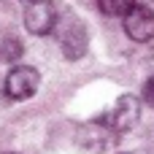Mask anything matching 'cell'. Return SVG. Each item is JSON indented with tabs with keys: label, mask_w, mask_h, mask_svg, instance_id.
<instances>
[{
	"label": "cell",
	"mask_w": 154,
	"mask_h": 154,
	"mask_svg": "<svg viewBox=\"0 0 154 154\" xmlns=\"http://www.w3.org/2000/svg\"><path fill=\"white\" fill-rule=\"evenodd\" d=\"M138 119H141V103H138V97H133V95H122L108 111H103L97 119H95V125H100L103 130H108L111 135H125V133H130L135 125H138Z\"/></svg>",
	"instance_id": "cell-2"
},
{
	"label": "cell",
	"mask_w": 154,
	"mask_h": 154,
	"mask_svg": "<svg viewBox=\"0 0 154 154\" xmlns=\"http://www.w3.org/2000/svg\"><path fill=\"white\" fill-rule=\"evenodd\" d=\"M24 54V46L16 35H3L0 38V62H16Z\"/></svg>",
	"instance_id": "cell-6"
},
{
	"label": "cell",
	"mask_w": 154,
	"mask_h": 154,
	"mask_svg": "<svg viewBox=\"0 0 154 154\" xmlns=\"http://www.w3.org/2000/svg\"><path fill=\"white\" fill-rule=\"evenodd\" d=\"M57 41H60V49L68 60H81L87 54V46H89V32H87V24L73 14V11H60V19H57Z\"/></svg>",
	"instance_id": "cell-1"
},
{
	"label": "cell",
	"mask_w": 154,
	"mask_h": 154,
	"mask_svg": "<svg viewBox=\"0 0 154 154\" xmlns=\"http://www.w3.org/2000/svg\"><path fill=\"white\" fill-rule=\"evenodd\" d=\"M143 100H146L149 106H154V76L143 84Z\"/></svg>",
	"instance_id": "cell-8"
},
{
	"label": "cell",
	"mask_w": 154,
	"mask_h": 154,
	"mask_svg": "<svg viewBox=\"0 0 154 154\" xmlns=\"http://www.w3.org/2000/svg\"><path fill=\"white\" fill-rule=\"evenodd\" d=\"M122 27L127 32L130 41L135 43H149L154 38V11L149 5L138 3L135 8H130L125 16H122Z\"/></svg>",
	"instance_id": "cell-5"
},
{
	"label": "cell",
	"mask_w": 154,
	"mask_h": 154,
	"mask_svg": "<svg viewBox=\"0 0 154 154\" xmlns=\"http://www.w3.org/2000/svg\"><path fill=\"white\" fill-rule=\"evenodd\" d=\"M22 14H24V27L32 35L54 32L60 19V8L54 0H22Z\"/></svg>",
	"instance_id": "cell-3"
},
{
	"label": "cell",
	"mask_w": 154,
	"mask_h": 154,
	"mask_svg": "<svg viewBox=\"0 0 154 154\" xmlns=\"http://www.w3.org/2000/svg\"><path fill=\"white\" fill-rule=\"evenodd\" d=\"M141 0H97V8L106 16H125L130 8H135Z\"/></svg>",
	"instance_id": "cell-7"
},
{
	"label": "cell",
	"mask_w": 154,
	"mask_h": 154,
	"mask_svg": "<svg viewBox=\"0 0 154 154\" xmlns=\"http://www.w3.org/2000/svg\"><path fill=\"white\" fill-rule=\"evenodd\" d=\"M38 84H41V73L30 65H16L8 70L5 76V84H3V92L8 100H27L38 92Z\"/></svg>",
	"instance_id": "cell-4"
}]
</instances>
